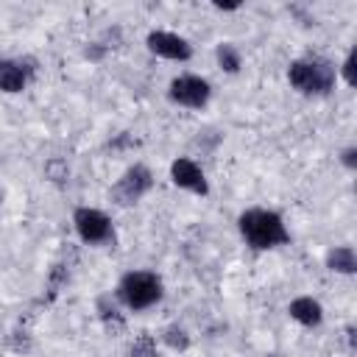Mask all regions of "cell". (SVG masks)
I'll use <instances>...</instances> for the list:
<instances>
[{"label":"cell","mask_w":357,"mask_h":357,"mask_svg":"<svg viewBox=\"0 0 357 357\" xmlns=\"http://www.w3.org/2000/svg\"><path fill=\"white\" fill-rule=\"evenodd\" d=\"M98 310H100V318H103V324H106L109 329H123V326H126L123 315L117 312V307H114V304H109V298H106V296H103V298H98Z\"/></svg>","instance_id":"5bb4252c"},{"label":"cell","mask_w":357,"mask_h":357,"mask_svg":"<svg viewBox=\"0 0 357 357\" xmlns=\"http://www.w3.org/2000/svg\"><path fill=\"white\" fill-rule=\"evenodd\" d=\"M167 95H170L173 103H181V106H190V109H201V106L209 100L212 89H209V84H206L204 78H198V75H178V78L170 81Z\"/></svg>","instance_id":"8992f818"},{"label":"cell","mask_w":357,"mask_h":357,"mask_svg":"<svg viewBox=\"0 0 357 357\" xmlns=\"http://www.w3.org/2000/svg\"><path fill=\"white\" fill-rule=\"evenodd\" d=\"M237 226H240V234L254 248H273V245H284L290 240L282 218L268 209H245L237 218Z\"/></svg>","instance_id":"6da1fadb"},{"label":"cell","mask_w":357,"mask_h":357,"mask_svg":"<svg viewBox=\"0 0 357 357\" xmlns=\"http://www.w3.org/2000/svg\"><path fill=\"white\" fill-rule=\"evenodd\" d=\"M151 184H153L151 170H148L145 165H131V167L120 176V181L112 187V198H114L117 204H123V206L137 204V201L151 190Z\"/></svg>","instance_id":"277c9868"},{"label":"cell","mask_w":357,"mask_h":357,"mask_svg":"<svg viewBox=\"0 0 357 357\" xmlns=\"http://www.w3.org/2000/svg\"><path fill=\"white\" fill-rule=\"evenodd\" d=\"M343 165L346 167H357V151L354 148H346L343 151Z\"/></svg>","instance_id":"ac0fdd59"},{"label":"cell","mask_w":357,"mask_h":357,"mask_svg":"<svg viewBox=\"0 0 357 357\" xmlns=\"http://www.w3.org/2000/svg\"><path fill=\"white\" fill-rule=\"evenodd\" d=\"M170 178L176 187L181 190H190V192H198V195H206L209 187H206V178H204V170L192 162V159H176L170 165Z\"/></svg>","instance_id":"ba28073f"},{"label":"cell","mask_w":357,"mask_h":357,"mask_svg":"<svg viewBox=\"0 0 357 357\" xmlns=\"http://www.w3.org/2000/svg\"><path fill=\"white\" fill-rule=\"evenodd\" d=\"M25 73L17 61H0V89L3 92H22Z\"/></svg>","instance_id":"8fae6325"},{"label":"cell","mask_w":357,"mask_h":357,"mask_svg":"<svg viewBox=\"0 0 357 357\" xmlns=\"http://www.w3.org/2000/svg\"><path fill=\"white\" fill-rule=\"evenodd\" d=\"M162 340H165L170 349H176V351H184V349L190 346V335H187L181 326H167L165 335H162Z\"/></svg>","instance_id":"9a60e30c"},{"label":"cell","mask_w":357,"mask_h":357,"mask_svg":"<svg viewBox=\"0 0 357 357\" xmlns=\"http://www.w3.org/2000/svg\"><path fill=\"white\" fill-rule=\"evenodd\" d=\"M117 296L128 310H148L162 298V279L151 271H131L120 279Z\"/></svg>","instance_id":"7a4b0ae2"},{"label":"cell","mask_w":357,"mask_h":357,"mask_svg":"<svg viewBox=\"0 0 357 357\" xmlns=\"http://www.w3.org/2000/svg\"><path fill=\"white\" fill-rule=\"evenodd\" d=\"M215 56H218V64H220L226 73H237V70H240V50H237L231 42L218 45Z\"/></svg>","instance_id":"7c38bea8"},{"label":"cell","mask_w":357,"mask_h":357,"mask_svg":"<svg viewBox=\"0 0 357 357\" xmlns=\"http://www.w3.org/2000/svg\"><path fill=\"white\" fill-rule=\"evenodd\" d=\"M45 173H47L53 181H64V178L70 176V167H67L64 159H50V162L45 165Z\"/></svg>","instance_id":"2e32d148"},{"label":"cell","mask_w":357,"mask_h":357,"mask_svg":"<svg viewBox=\"0 0 357 357\" xmlns=\"http://www.w3.org/2000/svg\"><path fill=\"white\" fill-rule=\"evenodd\" d=\"M128 354H131V357H162V354H159V349H156L153 335H148V332H142V335H137V337H134V343H131Z\"/></svg>","instance_id":"4fadbf2b"},{"label":"cell","mask_w":357,"mask_h":357,"mask_svg":"<svg viewBox=\"0 0 357 357\" xmlns=\"http://www.w3.org/2000/svg\"><path fill=\"white\" fill-rule=\"evenodd\" d=\"M326 268L335 273H354L357 271V257L351 245H337L326 254Z\"/></svg>","instance_id":"30bf717a"},{"label":"cell","mask_w":357,"mask_h":357,"mask_svg":"<svg viewBox=\"0 0 357 357\" xmlns=\"http://www.w3.org/2000/svg\"><path fill=\"white\" fill-rule=\"evenodd\" d=\"M354 61H357V50H351L343 61V78H346L349 86H354Z\"/></svg>","instance_id":"e0dca14e"},{"label":"cell","mask_w":357,"mask_h":357,"mask_svg":"<svg viewBox=\"0 0 357 357\" xmlns=\"http://www.w3.org/2000/svg\"><path fill=\"white\" fill-rule=\"evenodd\" d=\"M287 312H290V318H296V321L304 324V326H318L321 318H324V310H321V304H318L312 296H298V298H293L290 307H287Z\"/></svg>","instance_id":"9c48e42d"},{"label":"cell","mask_w":357,"mask_h":357,"mask_svg":"<svg viewBox=\"0 0 357 357\" xmlns=\"http://www.w3.org/2000/svg\"><path fill=\"white\" fill-rule=\"evenodd\" d=\"M148 50L162 56V59H173V61H187L192 56L190 42L178 33H170V31H151L148 33Z\"/></svg>","instance_id":"52a82bcc"},{"label":"cell","mask_w":357,"mask_h":357,"mask_svg":"<svg viewBox=\"0 0 357 357\" xmlns=\"http://www.w3.org/2000/svg\"><path fill=\"white\" fill-rule=\"evenodd\" d=\"M290 84L304 95H324L335 86V70L324 59H298L287 70Z\"/></svg>","instance_id":"3957f363"},{"label":"cell","mask_w":357,"mask_h":357,"mask_svg":"<svg viewBox=\"0 0 357 357\" xmlns=\"http://www.w3.org/2000/svg\"><path fill=\"white\" fill-rule=\"evenodd\" d=\"M75 231L84 243H92V245H100V243H109L112 240V220L100 212V209H92V206H81L75 209Z\"/></svg>","instance_id":"5b68a950"}]
</instances>
